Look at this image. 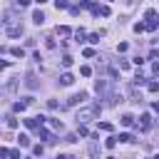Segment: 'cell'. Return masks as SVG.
Wrapping results in <instances>:
<instances>
[{
	"label": "cell",
	"mask_w": 159,
	"mask_h": 159,
	"mask_svg": "<svg viewBox=\"0 0 159 159\" xmlns=\"http://www.w3.org/2000/svg\"><path fill=\"white\" fill-rule=\"evenodd\" d=\"M92 119H99V104L82 107V109L77 112V124H84V122H92Z\"/></svg>",
	"instance_id": "cell-1"
},
{
	"label": "cell",
	"mask_w": 159,
	"mask_h": 159,
	"mask_svg": "<svg viewBox=\"0 0 159 159\" xmlns=\"http://www.w3.org/2000/svg\"><path fill=\"white\" fill-rule=\"evenodd\" d=\"M94 89H97L99 97H109V82L107 80H97L94 82Z\"/></svg>",
	"instance_id": "cell-2"
},
{
	"label": "cell",
	"mask_w": 159,
	"mask_h": 159,
	"mask_svg": "<svg viewBox=\"0 0 159 159\" xmlns=\"http://www.w3.org/2000/svg\"><path fill=\"white\" fill-rule=\"evenodd\" d=\"M157 20H159L157 10H147V22H144V27H147V30H154V27H157Z\"/></svg>",
	"instance_id": "cell-3"
},
{
	"label": "cell",
	"mask_w": 159,
	"mask_h": 159,
	"mask_svg": "<svg viewBox=\"0 0 159 159\" xmlns=\"http://www.w3.org/2000/svg\"><path fill=\"white\" fill-rule=\"evenodd\" d=\"M7 35L10 37H20L22 35V25L20 22H7Z\"/></svg>",
	"instance_id": "cell-4"
},
{
	"label": "cell",
	"mask_w": 159,
	"mask_h": 159,
	"mask_svg": "<svg viewBox=\"0 0 159 159\" xmlns=\"http://www.w3.org/2000/svg\"><path fill=\"white\" fill-rule=\"evenodd\" d=\"M17 84H20V77H10V80L5 82V92H7V94H12V92L17 89Z\"/></svg>",
	"instance_id": "cell-5"
},
{
	"label": "cell",
	"mask_w": 159,
	"mask_h": 159,
	"mask_svg": "<svg viewBox=\"0 0 159 159\" xmlns=\"http://www.w3.org/2000/svg\"><path fill=\"white\" fill-rule=\"evenodd\" d=\"M87 99V92H77V94H72L70 99H67V107H75L77 102H84Z\"/></svg>",
	"instance_id": "cell-6"
},
{
	"label": "cell",
	"mask_w": 159,
	"mask_h": 159,
	"mask_svg": "<svg viewBox=\"0 0 159 159\" xmlns=\"http://www.w3.org/2000/svg\"><path fill=\"white\" fill-rule=\"evenodd\" d=\"M25 87H27V89H37V77H35V72H27V77H25Z\"/></svg>",
	"instance_id": "cell-7"
},
{
	"label": "cell",
	"mask_w": 159,
	"mask_h": 159,
	"mask_svg": "<svg viewBox=\"0 0 159 159\" xmlns=\"http://www.w3.org/2000/svg\"><path fill=\"white\" fill-rule=\"evenodd\" d=\"M37 134H40V137H42V139H45L47 144L57 142V139H55V134H52V132H47V129H42V127H37Z\"/></svg>",
	"instance_id": "cell-8"
},
{
	"label": "cell",
	"mask_w": 159,
	"mask_h": 159,
	"mask_svg": "<svg viewBox=\"0 0 159 159\" xmlns=\"http://www.w3.org/2000/svg\"><path fill=\"white\" fill-rule=\"evenodd\" d=\"M87 152H89L92 159H99V144H97V142H92V144L87 147Z\"/></svg>",
	"instance_id": "cell-9"
},
{
	"label": "cell",
	"mask_w": 159,
	"mask_h": 159,
	"mask_svg": "<svg viewBox=\"0 0 159 159\" xmlns=\"http://www.w3.org/2000/svg\"><path fill=\"white\" fill-rule=\"evenodd\" d=\"M92 12H94V15H104V17H107V15H109V7H107V5H94V7H92Z\"/></svg>",
	"instance_id": "cell-10"
},
{
	"label": "cell",
	"mask_w": 159,
	"mask_h": 159,
	"mask_svg": "<svg viewBox=\"0 0 159 159\" xmlns=\"http://www.w3.org/2000/svg\"><path fill=\"white\" fill-rule=\"evenodd\" d=\"M72 82H75V77H72L70 72H65V75H60V84H62V87H67V84H72Z\"/></svg>",
	"instance_id": "cell-11"
},
{
	"label": "cell",
	"mask_w": 159,
	"mask_h": 159,
	"mask_svg": "<svg viewBox=\"0 0 159 159\" xmlns=\"http://www.w3.org/2000/svg\"><path fill=\"white\" fill-rule=\"evenodd\" d=\"M32 20H35L37 25H42V22H45V15H42V10H35V12H32Z\"/></svg>",
	"instance_id": "cell-12"
},
{
	"label": "cell",
	"mask_w": 159,
	"mask_h": 159,
	"mask_svg": "<svg viewBox=\"0 0 159 159\" xmlns=\"http://www.w3.org/2000/svg\"><path fill=\"white\" fill-rule=\"evenodd\" d=\"M119 122H122L124 127H132V124H134V117H132V114H122V119H119Z\"/></svg>",
	"instance_id": "cell-13"
},
{
	"label": "cell",
	"mask_w": 159,
	"mask_h": 159,
	"mask_svg": "<svg viewBox=\"0 0 159 159\" xmlns=\"http://www.w3.org/2000/svg\"><path fill=\"white\" fill-rule=\"evenodd\" d=\"M139 122H142V127H144V129H149V127H152V117H149V114H142V119H139Z\"/></svg>",
	"instance_id": "cell-14"
},
{
	"label": "cell",
	"mask_w": 159,
	"mask_h": 159,
	"mask_svg": "<svg viewBox=\"0 0 159 159\" xmlns=\"http://www.w3.org/2000/svg\"><path fill=\"white\" fill-rule=\"evenodd\" d=\"M17 144H20V147H30V137H27V134H20V137H17Z\"/></svg>",
	"instance_id": "cell-15"
},
{
	"label": "cell",
	"mask_w": 159,
	"mask_h": 159,
	"mask_svg": "<svg viewBox=\"0 0 159 159\" xmlns=\"http://www.w3.org/2000/svg\"><path fill=\"white\" fill-rule=\"evenodd\" d=\"M57 35H62V37H67V35H70V27H67V25H62V27H57Z\"/></svg>",
	"instance_id": "cell-16"
},
{
	"label": "cell",
	"mask_w": 159,
	"mask_h": 159,
	"mask_svg": "<svg viewBox=\"0 0 159 159\" xmlns=\"http://www.w3.org/2000/svg\"><path fill=\"white\" fill-rule=\"evenodd\" d=\"M45 47L47 50H55V37H45Z\"/></svg>",
	"instance_id": "cell-17"
},
{
	"label": "cell",
	"mask_w": 159,
	"mask_h": 159,
	"mask_svg": "<svg viewBox=\"0 0 159 159\" xmlns=\"http://www.w3.org/2000/svg\"><path fill=\"white\" fill-rule=\"evenodd\" d=\"M147 82V77L142 75V72H137V77H134V84H144Z\"/></svg>",
	"instance_id": "cell-18"
},
{
	"label": "cell",
	"mask_w": 159,
	"mask_h": 159,
	"mask_svg": "<svg viewBox=\"0 0 159 159\" xmlns=\"http://www.w3.org/2000/svg\"><path fill=\"white\" fill-rule=\"evenodd\" d=\"M25 107H27V102H15L12 109H15V112H25Z\"/></svg>",
	"instance_id": "cell-19"
},
{
	"label": "cell",
	"mask_w": 159,
	"mask_h": 159,
	"mask_svg": "<svg viewBox=\"0 0 159 159\" xmlns=\"http://www.w3.org/2000/svg\"><path fill=\"white\" fill-rule=\"evenodd\" d=\"M50 127H52V129H62V122H60V119H50Z\"/></svg>",
	"instance_id": "cell-20"
},
{
	"label": "cell",
	"mask_w": 159,
	"mask_h": 159,
	"mask_svg": "<svg viewBox=\"0 0 159 159\" xmlns=\"http://www.w3.org/2000/svg\"><path fill=\"white\" fill-rule=\"evenodd\" d=\"M117 139H119V142H134V137H132V134H119Z\"/></svg>",
	"instance_id": "cell-21"
},
{
	"label": "cell",
	"mask_w": 159,
	"mask_h": 159,
	"mask_svg": "<svg viewBox=\"0 0 159 159\" xmlns=\"http://www.w3.org/2000/svg\"><path fill=\"white\" fill-rule=\"evenodd\" d=\"M114 144H117V137H109V139H107V142H104V147H107V149H112V147H114Z\"/></svg>",
	"instance_id": "cell-22"
},
{
	"label": "cell",
	"mask_w": 159,
	"mask_h": 159,
	"mask_svg": "<svg viewBox=\"0 0 159 159\" xmlns=\"http://www.w3.org/2000/svg\"><path fill=\"white\" fill-rule=\"evenodd\" d=\"M32 152H35L37 157H42V152H45V147H42V144H35V147H32Z\"/></svg>",
	"instance_id": "cell-23"
},
{
	"label": "cell",
	"mask_w": 159,
	"mask_h": 159,
	"mask_svg": "<svg viewBox=\"0 0 159 159\" xmlns=\"http://www.w3.org/2000/svg\"><path fill=\"white\" fill-rule=\"evenodd\" d=\"M55 5H57V10H60V7H62V10H65V7H70V2H67V0H55Z\"/></svg>",
	"instance_id": "cell-24"
},
{
	"label": "cell",
	"mask_w": 159,
	"mask_h": 159,
	"mask_svg": "<svg viewBox=\"0 0 159 159\" xmlns=\"http://www.w3.org/2000/svg\"><path fill=\"white\" fill-rule=\"evenodd\" d=\"M70 65H72V57L65 55V57H62V67H70Z\"/></svg>",
	"instance_id": "cell-25"
},
{
	"label": "cell",
	"mask_w": 159,
	"mask_h": 159,
	"mask_svg": "<svg viewBox=\"0 0 159 159\" xmlns=\"http://www.w3.org/2000/svg\"><path fill=\"white\" fill-rule=\"evenodd\" d=\"M99 129H104V132H112V124H109V122H99Z\"/></svg>",
	"instance_id": "cell-26"
},
{
	"label": "cell",
	"mask_w": 159,
	"mask_h": 159,
	"mask_svg": "<svg viewBox=\"0 0 159 159\" xmlns=\"http://www.w3.org/2000/svg\"><path fill=\"white\" fill-rule=\"evenodd\" d=\"M80 72H82V75H84V77H89V75H92V67H87V65H84V67H82V70H80Z\"/></svg>",
	"instance_id": "cell-27"
},
{
	"label": "cell",
	"mask_w": 159,
	"mask_h": 159,
	"mask_svg": "<svg viewBox=\"0 0 159 159\" xmlns=\"http://www.w3.org/2000/svg\"><path fill=\"white\" fill-rule=\"evenodd\" d=\"M7 127H12V129H15V127H17V119H15V117H7Z\"/></svg>",
	"instance_id": "cell-28"
},
{
	"label": "cell",
	"mask_w": 159,
	"mask_h": 159,
	"mask_svg": "<svg viewBox=\"0 0 159 159\" xmlns=\"http://www.w3.org/2000/svg\"><path fill=\"white\" fill-rule=\"evenodd\" d=\"M75 37H77V42H82V40H84V32H82V30H77V32H75Z\"/></svg>",
	"instance_id": "cell-29"
},
{
	"label": "cell",
	"mask_w": 159,
	"mask_h": 159,
	"mask_svg": "<svg viewBox=\"0 0 159 159\" xmlns=\"http://www.w3.org/2000/svg\"><path fill=\"white\" fill-rule=\"evenodd\" d=\"M12 55H15V57H22V55H25V52H22V50H20V47H12Z\"/></svg>",
	"instance_id": "cell-30"
},
{
	"label": "cell",
	"mask_w": 159,
	"mask_h": 159,
	"mask_svg": "<svg viewBox=\"0 0 159 159\" xmlns=\"http://www.w3.org/2000/svg\"><path fill=\"white\" fill-rule=\"evenodd\" d=\"M159 89V82H149V92H157Z\"/></svg>",
	"instance_id": "cell-31"
},
{
	"label": "cell",
	"mask_w": 159,
	"mask_h": 159,
	"mask_svg": "<svg viewBox=\"0 0 159 159\" xmlns=\"http://www.w3.org/2000/svg\"><path fill=\"white\" fill-rule=\"evenodd\" d=\"M10 159H20V152L17 149H10Z\"/></svg>",
	"instance_id": "cell-32"
},
{
	"label": "cell",
	"mask_w": 159,
	"mask_h": 159,
	"mask_svg": "<svg viewBox=\"0 0 159 159\" xmlns=\"http://www.w3.org/2000/svg\"><path fill=\"white\" fill-rule=\"evenodd\" d=\"M0 157H10V149H5V147H0Z\"/></svg>",
	"instance_id": "cell-33"
},
{
	"label": "cell",
	"mask_w": 159,
	"mask_h": 159,
	"mask_svg": "<svg viewBox=\"0 0 159 159\" xmlns=\"http://www.w3.org/2000/svg\"><path fill=\"white\" fill-rule=\"evenodd\" d=\"M152 72H154V75H159V62H154V65H152Z\"/></svg>",
	"instance_id": "cell-34"
},
{
	"label": "cell",
	"mask_w": 159,
	"mask_h": 159,
	"mask_svg": "<svg viewBox=\"0 0 159 159\" xmlns=\"http://www.w3.org/2000/svg\"><path fill=\"white\" fill-rule=\"evenodd\" d=\"M57 159H75L72 154H57Z\"/></svg>",
	"instance_id": "cell-35"
},
{
	"label": "cell",
	"mask_w": 159,
	"mask_h": 159,
	"mask_svg": "<svg viewBox=\"0 0 159 159\" xmlns=\"http://www.w3.org/2000/svg\"><path fill=\"white\" fill-rule=\"evenodd\" d=\"M17 2H20V5H30L32 0H17Z\"/></svg>",
	"instance_id": "cell-36"
},
{
	"label": "cell",
	"mask_w": 159,
	"mask_h": 159,
	"mask_svg": "<svg viewBox=\"0 0 159 159\" xmlns=\"http://www.w3.org/2000/svg\"><path fill=\"white\" fill-rule=\"evenodd\" d=\"M5 67H7V62H2V60H0V70H5Z\"/></svg>",
	"instance_id": "cell-37"
},
{
	"label": "cell",
	"mask_w": 159,
	"mask_h": 159,
	"mask_svg": "<svg viewBox=\"0 0 159 159\" xmlns=\"http://www.w3.org/2000/svg\"><path fill=\"white\" fill-rule=\"evenodd\" d=\"M154 159H159V154H157V157H154Z\"/></svg>",
	"instance_id": "cell-38"
},
{
	"label": "cell",
	"mask_w": 159,
	"mask_h": 159,
	"mask_svg": "<svg viewBox=\"0 0 159 159\" xmlns=\"http://www.w3.org/2000/svg\"><path fill=\"white\" fill-rule=\"evenodd\" d=\"M107 159H114V157H107Z\"/></svg>",
	"instance_id": "cell-39"
}]
</instances>
